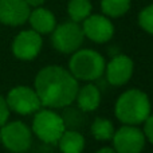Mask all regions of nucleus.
Wrapping results in <instances>:
<instances>
[{
	"instance_id": "obj_12",
	"label": "nucleus",
	"mask_w": 153,
	"mask_h": 153,
	"mask_svg": "<svg viewBox=\"0 0 153 153\" xmlns=\"http://www.w3.org/2000/svg\"><path fill=\"white\" fill-rule=\"evenodd\" d=\"M31 7L24 0H0V22L5 26H22L28 20Z\"/></svg>"
},
{
	"instance_id": "obj_4",
	"label": "nucleus",
	"mask_w": 153,
	"mask_h": 153,
	"mask_svg": "<svg viewBox=\"0 0 153 153\" xmlns=\"http://www.w3.org/2000/svg\"><path fill=\"white\" fill-rule=\"evenodd\" d=\"M31 130L43 143L56 144L66 130V124L63 117L53 109H39L34 113Z\"/></svg>"
},
{
	"instance_id": "obj_18",
	"label": "nucleus",
	"mask_w": 153,
	"mask_h": 153,
	"mask_svg": "<svg viewBox=\"0 0 153 153\" xmlns=\"http://www.w3.org/2000/svg\"><path fill=\"white\" fill-rule=\"evenodd\" d=\"M132 0H101L102 13L108 18H121L129 11Z\"/></svg>"
},
{
	"instance_id": "obj_10",
	"label": "nucleus",
	"mask_w": 153,
	"mask_h": 153,
	"mask_svg": "<svg viewBox=\"0 0 153 153\" xmlns=\"http://www.w3.org/2000/svg\"><path fill=\"white\" fill-rule=\"evenodd\" d=\"M82 31L85 38L90 39L94 43H106L113 38L114 35V24L111 23L110 18L100 13H90L83 22H82Z\"/></svg>"
},
{
	"instance_id": "obj_11",
	"label": "nucleus",
	"mask_w": 153,
	"mask_h": 153,
	"mask_svg": "<svg viewBox=\"0 0 153 153\" xmlns=\"http://www.w3.org/2000/svg\"><path fill=\"white\" fill-rule=\"evenodd\" d=\"M134 71V62L129 55L117 54L105 66L106 81L113 86H124L130 81Z\"/></svg>"
},
{
	"instance_id": "obj_3",
	"label": "nucleus",
	"mask_w": 153,
	"mask_h": 153,
	"mask_svg": "<svg viewBox=\"0 0 153 153\" xmlns=\"http://www.w3.org/2000/svg\"><path fill=\"white\" fill-rule=\"evenodd\" d=\"M105 58L102 54L91 48H79L71 54L69 71L78 81H97L105 73Z\"/></svg>"
},
{
	"instance_id": "obj_9",
	"label": "nucleus",
	"mask_w": 153,
	"mask_h": 153,
	"mask_svg": "<svg viewBox=\"0 0 153 153\" xmlns=\"http://www.w3.org/2000/svg\"><path fill=\"white\" fill-rule=\"evenodd\" d=\"M43 46L42 35L34 30L20 31L12 40V53L20 61H32L39 55Z\"/></svg>"
},
{
	"instance_id": "obj_6",
	"label": "nucleus",
	"mask_w": 153,
	"mask_h": 153,
	"mask_svg": "<svg viewBox=\"0 0 153 153\" xmlns=\"http://www.w3.org/2000/svg\"><path fill=\"white\" fill-rule=\"evenodd\" d=\"M51 42L56 51L62 54H73L83 45L85 35L79 23L70 20L55 26L51 32Z\"/></svg>"
},
{
	"instance_id": "obj_16",
	"label": "nucleus",
	"mask_w": 153,
	"mask_h": 153,
	"mask_svg": "<svg viewBox=\"0 0 153 153\" xmlns=\"http://www.w3.org/2000/svg\"><path fill=\"white\" fill-rule=\"evenodd\" d=\"M93 5L90 0H70L67 4V13L70 20L75 23H82L91 13Z\"/></svg>"
},
{
	"instance_id": "obj_20",
	"label": "nucleus",
	"mask_w": 153,
	"mask_h": 153,
	"mask_svg": "<svg viewBox=\"0 0 153 153\" xmlns=\"http://www.w3.org/2000/svg\"><path fill=\"white\" fill-rule=\"evenodd\" d=\"M10 114H11V109L7 103V100L3 95H0V128L8 121Z\"/></svg>"
},
{
	"instance_id": "obj_8",
	"label": "nucleus",
	"mask_w": 153,
	"mask_h": 153,
	"mask_svg": "<svg viewBox=\"0 0 153 153\" xmlns=\"http://www.w3.org/2000/svg\"><path fill=\"white\" fill-rule=\"evenodd\" d=\"M5 100H7V103L10 106L11 111H15L20 116L34 114L42 106L36 91L30 86L12 87L8 91Z\"/></svg>"
},
{
	"instance_id": "obj_17",
	"label": "nucleus",
	"mask_w": 153,
	"mask_h": 153,
	"mask_svg": "<svg viewBox=\"0 0 153 153\" xmlns=\"http://www.w3.org/2000/svg\"><path fill=\"white\" fill-rule=\"evenodd\" d=\"M114 132V125L110 120L105 117H97L91 124V134L98 141H108L111 140Z\"/></svg>"
},
{
	"instance_id": "obj_7",
	"label": "nucleus",
	"mask_w": 153,
	"mask_h": 153,
	"mask_svg": "<svg viewBox=\"0 0 153 153\" xmlns=\"http://www.w3.org/2000/svg\"><path fill=\"white\" fill-rule=\"evenodd\" d=\"M113 149L117 153H141L145 148L146 138L137 125H122L114 132Z\"/></svg>"
},
{
	"instance_id": "obj_21",
	"label": "nucleus",
	"mask_w": 153,
	"mask_h": 153,
	"mask_svg": "<svg viewBox=\"0 0 153 153\" xmlns=\"http://www.w3.org/2000/svg\"><path fill=\"white\" fill-rule=\"evenodd\" d=\"M144 134L145 138L153 145V113H151L148 116V118L144 121Z\"/></svg>"
},
{
	"instance_id": "obj_13",
	"label": "nucleus",
	"mask_w": 153,
	"mask_h": 153,
	"mask_svg": "<svg viewBox=\"0 0 153 153\" xmlns=\"http://www.w3.org/2000/svg\"><path fill=\"white\" fill-rule=\"evenodd\" d=\"M27 22H30L32 30L36 31L38 34H40V35L51 34L53 30L55 28V26H56L55 15H54L50 10L43 8L42 5L34 8V10L30 12L28 20Z\"/></svg>"
},
{
	"instance_id": "obj_1",
	"label": "nucleus",
	"mask_w": 153,
	"mask_h": 153,
	"mask_svg": "<svg viewBox=\"0 0 153 153\" xmlns=\"http://www.w3.org/2000/svg\"><path fill=\"white\" fill-rule=\"evenodd\" d=\"M79 83L69 69L58 65H48L38 71L34 81L42 106L50 109H63L75 101Z\"/></svg>"
},
{
	"instance_id": "obj_19",
	"label": "nucleus",
	"mask_w": 153,
	"mask_h": 153,
	"mask_svg": "<svg viewBox=\"0 0 153 153\" xmlns=\"http://www.w3.org/2000/svg\"><path fill=\"white\" fill-rule=\"evenodd\" d=\"M138 24L145 32L153 35V4L146 5L138 13Z\"/></svg>"
},
{
	"instance_id": "obj_5",
	"label": "nucleus",
	"mask_w": 153,
	"mask_h": 153,
	"mask_svg": "<svg viewBox=\"0 0 153 153\" xmlns=\"http://www.w3.org/2000/svg\"><path fill=\"white\" fill-rule=\"evenodd\" d=\"M0 143L12 153H26L32 145V130L22 121H7L0 128Z\"/></svg>"
},
{
	"instance_id": "obj_23",
	"label": "nucleus",
	"mask_w": 153,
	"mask_h": 153,
	"mask_svg": "<svg viewBox=\"0 0 153 153\" xmlns=\"http://www.w3.org/2000/svg\"><path fill=\"white\" fill-rule=\"evenodd\" d=\"M94 153H117V152L114 151L113 148H109V146H103V148L98 149V151L94 152Z\"/></svg>"
},
{
	"instance_id": "obj_14",
	"label": "nucleus",
	"mask_w": 153,
	"mask_h": 153,
	"mask_svg": "<svg viewBox=\"0 0 153 153\" xmlns=\"http://www.w3.org/2000/svg\"><path fill=\"white\" fill-rule=\"evenodd\" d=\"M79 110L82 111H94L101 103V90L94 83H86L79 87L75 95V101Z\"/></svg>"
},
{
	"instance_id": "obj_22",
	"label": "nucleus",
	"mask_w": 153,
	"mask_h": 153,
	"mask_svg": "<svg viewBox=\"0 0 153 153\" xmlns=\"http://www.w3.org/2000/svg\"><path fill=\"white\" fill-rule=\"evenodd\" d=\"M24 1H26L27 4L30 5V7L36 8V7H40V5H43V3H45L46 0H24Z\"/></svg>"
},
{
	"instance_id": "obj_2",
	"label": "nucleus",
	"mask_w": 153,
	"mask_h": 153,
	"mask_svg": "<svg viewBox=\"0 0 153 153\" xmlns=\"http://www.w3.org/2000/svg\"><path fill=\"white\" fill-rule=\"evenodd\" d=\"M152 113V105L148 94L140 89H129L116 101L114 114L117 120L125 125L144 124Z\"/></svg>"
},
{
	"instance_id": "obj_15",
	"label": "nucleus",
	"mask_w": 153,
	"mask_h": 153,
	"mask_svg": "<svg viewBox=\"0 0 153 153\" xmlns=\"http://www.w3.org/2000/svg\"><path fill=\"white\" fill-rule=\"evenodd\" d=\"M56 144L62 153H82L86 145V140L78 130L66 129Z\"/></svg>"
}]
</instances>
